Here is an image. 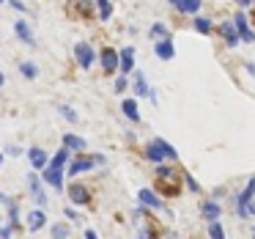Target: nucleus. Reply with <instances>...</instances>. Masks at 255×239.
<instances>
[{
  "instance_id": "ea45409f",
  "label": "nucleus",
  "mask_w": 255,
  "mask_h": 239,
  "mask_svg": "<svg viewBox=\"0 0 255 239\" xmlns=\"http://www.w3.org/2000/svg\"><path fill=\"white\" fill-rule=\"evenodd\" d=\"M239 6H250V3H253V0H236Z\"/></svg>"
},
{
  "instance_id": "c756f323",
  "label": "nucleus",
  "mask_w": 255,
  "mask_h": 239,
  "mask_svg": "<svg viewBox=\"0 0 255 239\" xmlns=\"http://www.w3.org/2000/svg\"><path fill=\"white\" fill-rule=\"evenodd\" d=\"M184 182H187V187H189V190H192V193H200V184H198V182H195V179H192V176H189V173H187V176H184Z\"/></svg>"
},
{
  "instance_id": "7c9ffc66",
  "label": "nucleus",
  "mask_w": 255,
  "mask_h": 239,
  "mask_svg": "<svg viewBox=\"0 0 255 239\" xmlns=\"http://www.w3.org/2000/svg\"><path fill=\"white\" fill-rule=\"evenodd\" d=\"M124 88H127V74H121V77L116 80V91H118V94H121Z\"/></svg>"
},
{
  "instance_id": "dca6fc26",
  "label": "nucleus",
  "mask_w": 255,
  "mask_h": 239,
  "mask_svg": "<svg viewBox=\"0 0 255 239\" xmlns=\"http://www.w3.org/2000/svg\"><path fill=\"white\" fill-rule=\"evenodd\" d=\"M154 52H156V58H159V61H170V58L176 55V50H173V41H170V36H167V39H162L159 44L154 47Z\"/></svg>"
},
{
  "instance_id": "2f4dec72",
  "label": "nucleus",
  "mask_w": 255,
  "mask_h": 239,
  "mask_svg": "<svg viewBox=\"0 0 255 239\" xmlns=\"http://www.w3.org/2000/svg\"><path fill=\"white\" fill-rule=\"evenodd\" d=\"M8 3L14 6V11H28V6H25L22 0H8Z\"/></svg>"
},
{
  "instance_id": "2eb2a0df",
  "label": "nucleus",
  "mask_w": 255,
  "mask_h": 239,
  "mask_svg": "<svg viewBox=\"0 0 255 239\" xmlns=\"http://www.w3.org/2000/svg\"><path fill=\"white\" fill-rule=\"evenodd\" d=\"M137 201L143 206H148V209H162V198L156 193H151V190H140L137 193Z\"/></svg>"
},
{
  "instance_id": "423d86ee",
  "label": "nucleus",
  "mask_w": 255,
  "mask_h": 239,
  "mask_svg": "<svg viewBox=\"0 0 255 239\" xmlns=\"http://www.w3.org/2000/svg\"><path fill=\"white\" fill-rule=\"evenodd\" d=\"M94 165H96V160H94V157H85V154H80L77 160H72V162H69V176H80V173L91 171Z\"/></svg>"
},
{
  "instance_id": "7ed1b4c3",
  "label": "nucleus",
  "mask_w": 255,
  "mask_h": 239,
  "mask_svg": "<svg viewBox=\"0 0 255 239\" xmlns=\"http://www.w3.org/2000/svg\"><path fill=\"white\" fill-rule=\"evenodd\" d=\"M74 58H77V66L83 69V72H91V66H94V61H96V52L91 50V44L80 41V44L74 47Z\"/></svg>"
},
{
  "instance_id": "79ce46f5",
  "label": "nucleus",
  "mask_w": 255,
  "mask_h": 239,
  "mask_svg": "<svg viewBox=\"0 0 255 239\" xmlns=\"http://www.w3.org/2000/svg\"><path fill=\"white\" fill-rule=\"evenodd\" d=\"M3 162H6V157H3V154H0V168H3Z\"/></svg>"
},
{
  "instance_id": "9b49d317",
  "label": "nucleus",
  "mask_w": 255,
  "mask_h": 239,
  "mask_svg": "<svg viewBox=\"0 0 255 239\" xmlns=\"http://www.w3.org/2000/svg\"><path fill=\"white\" fill-rule=\"evenodd\" d=\"M28 162H30V168H33V171H44V165H47L50 160H47V151H44V149L33 146V149L28 151Z\"/></svg>"
},
{
  "instance_id": "37998d69",
  "label": "nucleus",
  "mask_w": 255,
  "mask_h": 239,
  "mask_svg": "<svg viewBox=\"0 0 255 239\" xmlns=\"http://www.w3.org/2000/svg\"><path fill=\"white\" fill-rule=\"evenodd\" d=\"M253 234H255V226H253Z\"/></svg>"
},
{
  "instance_id": "bb28decb",
  "label": "nucleus",
  "mask_w": 255,
  "mask_h": 239,
  "mask_svg": "<svg viewBox=\"0 0 255 239\" xmlns=\"http://www.w3.org/2000/svg\"><path fill=\"white\" fill-rule=\"evenodd\" d=\"M200 11V0H184L181 14H198Z\"/></svg>"
},
{
  "instance_id": "1a4fd4ad",
  "label": "nucleus",
  "mask_w": 255,
  "mask_h": 239,
  "mask_svg": "<svg viewBox=\"0 0 255 239\" xmlns=\"http://www.w3.org/2000/svg\"><path fill=\"white\" fill-rule=\"evenodd\" d=\"M41 184H44V179H39L36 173H30V176H28L30 195L36 198V204H39V206H44V204H47V195H44V190H41Z\"/></svg>"
},
{
  "instance_id": "393cba45",
  "label": "nucleus",
  "mask_w": 255,
  "mask_h": 239,
  "mask_svg": "<svg viewBox=\"0 0 255 239\" xmlns=\"http://www.w3.org/2000/svg\"><path fill=\"white\" fill-rule=\"evenodd\" d=\"M50 234H52V237H58V239H63V237H72V228L63 226V223H58V226L50 228Z\"/></svg>"
},
{
  "instance_id": "6e6552de",
  "label": "nucleus",
  "mask_w": 255,
  "mask_h": 239,
  "mask_svg": "<svg viewBox=\"0 0 255 239\" xmlns=\"http://www.w3.org/2000/svg\"><path fill=\"white\" fill-rule=\"evenodd\" d=\"M69 201H72V204H77V206L91 204L88 187H83V184H69Z\"/></svg>"
},
{
  "instance_id": "58836bf2",
  "label": "nucleus",
  "mask_w": 255,
  "mask_h": 239,
  "mask_svg": "<svg viewBox=\"0 0 255 239\" xmlns=\"http://www.w3.org/2000/svg\"><path fill=\"white\" fill-rule=\"evenodd\" d=\"M244 69H247L250 74H255V63H244Z\"/></svg>"
},
{
  "instance_id": "f704fd0d",
  "label": "nucleus",
  "mask_w": 255,
  "mask_h": 239,
  "mask_svg": "<svg viewBox=\"0 0 255 239\" xmlns=\"http://www.w3.org/2000/svg\"><path fill=\"white\" fill-rule=\"evenodd\" d=\"M63 215H66L69 220H80V215H77V212H72V209H66V212H63Z\"/></svg>"
},
{
  "instance_id": "a211bd4d",
  "label": "nucleus",
  "mask_w": 255,
  "mask_h": 239,
  "mask_svg": "<svg viewBox=\"0 0 255 239\" xmlns=\"http://www.w3.org/2000/svg\"><path fill=\"white\" fill-rule=\"evenodd\" d=\"M220 204H214V201H206L203 206H200V215L206 217V220H220Z\"/></svg>"
},
{
  "instance_id": "b1692460",
  "label": "nucleus",
  "mask_w": 255,
  "mask_h": 239,
  "mask_svg": "<svg viewBox=\"0 0 255 239\" xmlns=\"http://www.w3.org/2000/svg\"><path fill=\"white\" fill-rule=\"evenodd\" d=\"M58 113H61V116L66 118L69 124H77V121H80V118H77V113H74L69 105H58Z\"/></svg>"
},
{
  "instance_id": "412c9836",
  "label": "nucleus",
  "mask_w": 255,
  "mask_h": 239,
  "mask_svg": "<svg viewBox=\"0 0 255 239\" xmlns=\"http://www.w3.org/2000/svg\"><path fill=\"white\" fill-rule=\"evenodd\" d=\"M63 146L72 151H85V140L80 135H63Z\"/></svg>"
},
{
  "instance_id": "9d476101",
  "label": "nucleus",
  "mask_w": 255,
  "mask_h": 239,
  "mask_svg": "<svg viewBox=\"0 0 255 239\" xmlns=\"http://www.w3.org/2000/svg\"><path fill=\"white\" fill-rule=\"evenodd\" d=\"M25 223H28L30 231H41V228L47 226V215H44V209H30L28 215H25Z\"/></svg>"
},
{
  "instance_id": "f257e3e1",
  "label": "nucleus",
  "mask_w": 255,
  "mask_h": 239,
  "mask_svg": "<svg viewBox=\"0 0 255 239\" xmlns=\"http://www.w3.org/2000/svg\"><path fill=\"white\" fill-rule=\"evenodd\" d=\"M66 160H69V149L63 146V149L58 151V154L44 165V173H41V179H44V184H50L52 190H63V176H66Z\"/></svg>"
},
{
  "instance_id": "473e14b6",
  "label": "nucleus",
  "mask_w": 255,
  "mask_h": 239,
  "mask_svg": "<svg viewBox=\"0 0 255 239\" xmlns=\"http://www.w3.org/2000/svg\"><path fill=\"white\" fill-rule=\"evenodd\" d=\"M6 154H11V157H19V154H22V149H19V146H8V149H6Z\"/></svg>"
},
{
  "instance_id": "a19ab883",
  "label": "nucleus",
  "mask_w": 255,
  "mask_h": 239,
  "mask_svg": "<svg viewBox=\"0 0 255 239\" xmlns=\"http://www.w3.org/2000/svg\"><path fill=\"white\" fill-rule=\"evenodd\" d=\"M3 83H6V77H3V74H0V88H3Z\"/></svg>"
},
{
  "instance_id": "a18cd8bd",
  "label": "nucleus",
  "mask_w": 255,
  "mask_h": 239,
  "mask_svg": "<svg viewBox=\"0 0 255 239\" xmlns=\"http://www.w3.org/2000/svg\"><path fill=\"white\" fill-rule=\"evenodd\" d=\"M253 3H255V0H253Z\"/></svg>"
},
{
  "instance_id": "ddd939ff",
  "label": "nucleus",
  "mask_w": 255,
  "mask_h": 239,
  "mask_svg": "<svg viewBox=\"0 0 255 239\" xmlns=\"http://www.w3.org/2000/svg\"><path fill=\"white\" fill-rule=\"evenodd\" d=\"M220 33H222V39H225L228 47H236L239 41H242V36H239V30H236V25H233V22H222L220 25Z\"/></svg>"
},
{
  "instance_id": "f8f14e48",
  "label": "nucleus",
  "mask_w": 255,
  "mask_h": 239,
  "mask_svg": "<svg viewBox=\"0 0 255 239\" xmlns=\"http://www.w3.org/2000/svg\"><path fill=\"white\" fill-rule=\"evenodd\" d=\"M118 69H121L124 74H129L134 69V50L132 47H124V50L118 52Z\"/></svg>"
},
{
  "instance_id": "a878e982",
  "label": "nucleus",
  "mask_w": 255,
  "mask_h": 239,
  "mask_svg": "<svg viewBox=\"0 0 255 239\" xmlns=\"http://www.w3.org/2000/svg\"><path fill=\"white\" fill-rule=\"evenodd\" d=\"M209 237H214V239H222V237H225L220 220H209Z\"/></svg>"
},
{
  "instance_id": "4c0bfd02",
  "label": "nucleus",
  "mask_w": 255,
  "mask_h": 239,
  "mask_svg": "<svg viewBox=\"0 0 255 239\" xmlns=\"http://www.w3.org/2000/svg\"><path fill=\"white\" fill-rule=\"evenodd\" d=\"M247 212H250V215H255V198H253V201H250V204H247Z\"/></svg>"
},
{
  "instance_id": "6ab92c4d",
  "label": "nucleus",
  "mask_w": 255,
  "mask_h": 239,
  "mask_svg": "<svg viewBox=\"0 0 255 239\" xmlns=\"http://www.w3.org/2000/svg\"><path fill=\"white\" fill-rule=\"evenodd\" d=\"M19 74H22L25 80H36L39 77V66H36L33 61H22L19 63Z\"/></svg>"
},
{
  "instance_id": "4468645a",
  "label": "nucleus",
  "mask_w": 255,
  "mask_h": 239,
  "mask_svg": "<svg viewBox=\"0 0 255 239\" xmlns=\"http://www.w3.org/2000/svg\"><path fill=\"white\" fill-rule=\"evenodd\" d=\"M14 33H17V39H19V41H25L28 47H33V44H36L33 30H30V25H28V22H22V19H19V22L14 25Z\"/></svg>"
},
{
  "instance_id": "72a5a7b5",
  "label": "nucleus",
  "mask_w": 255,
  "mask_h": 239,
  "mask_svg": "<svg viewBox=\"0 0 255 239\" xmlns=\"http://www.w3.org/2000/svg\"><path fill=\"white\" fill-rule=\"evenodd\" d=\"M167 3H170V6L176 8V11H181V8H184V0H167Z\"/></svg>"
},
{
  "instance_id": "5701e85b",
  "label": "nucleus",
  "mask_w": 255,
  "mask_h": 239,
  "mask_svg": "<svg viewBox=\"0 0 255 239\" xmlns=\"http://www.w3.org/2000/svg\"><path fill=\"white\" fill-rule=\"evenodd\" d=\"M195 30H198V33H203V36H209V33H211V19L195 17Z\"/></svg>"
},
{
  "instance_id": "aec40b11",
  "label": "nucleus",
  "mask_w": 255,
  "mask_h": 239,
  "mask_svg": "<svg viewBox=\"0 0 255 239\" xmlns=\"http://www.w3.org/2000/svg\"><path fill=\"white\" fill-rule=\"evenodd\" d=\"M134 94H137V96H148L151 94V88H148V83H145V74L143 72H134Z\"/></svg>"
},
{
  "instance_id": "c85d7f7f",
  "label": "nucleus",
  "mask_w": 255,
  "mask_h": 239,
  "mask_svg": "<svg viewBox=\"0 0 255 239\" xmlns=\"http://www.w3.org/2000/svg\"><path fill=\"white\" fill-rule=\"evenodd\" d=\"M151 36H159V39H167V28L162 22H154V28H151Z\"/></svg>"
},
{
  "instance_id": "4be33fe9",
  "label": "nucleus",
  "mask_w": 255,
  "mask_h": 239,
  "mask_svg": "<svg viewBox=\"0 0 255 239\" xmlns=\"http://www.w3.org/2000/svg\"><path fill=\"white\" fill-rule=\"evenodd\" d=\"M8 220H11V228H14V231H19V228H22V223H19V206L14 204V201L8 204Z\"/></svg>"
},
{
  "instance_id": "39448f33",
  "label": "nucleus",
  "mask_w": 255,
  "mask_h": 239,
  "mask_svg": "<svg viewBox=\"0 0 255 239\" xmlns=\"http://www.w3.org/2000/svg\"><path fill=\"white\" fill-rule=\"evenodd\" d=\"M99 61H102L105 74H116L118 72V52L113 50V47H105V50L99 52Z\"/></svg>"
},
{
  "instance_id": "20e7f679",
  "label": "nucleus",
  "mask_w": 255,
  "mask_h": 239,
  "mask_svg": "<svg viewBox=\"0 0 255 239\" xmlns=\"http://www.w3.org/2000/svg\"><path fill=\"white\" fill-rule=\"evenodd\" d=\"M255 198V176L247 182V187L242 190V193L236 195V206H239V217H250V212H247V204Z\"/></svg>"
},
{
  "instance_id": "f03ea898",
  "label": "nucleus",
  "mask_w": 255,
  "mask_h": 239,
  "mask_svg": "<svg viewBox=\"0 0 255 239\" xmlns=\"http://www.w3.org/2000/svg\"><path fill=\"white\" fill-rule=\"evenodd\" d=\"M145 160H148V162H156V165H159V162H165V160L176 162V160H178V151L173 149L167 140L154 138L148 146H145Z\"/></svg>"
},
{
  "instance_id": "c9c22d12",
  "label": "nucleus",
  "mask_w": 255,
  "mask_h": 239,
  "mask_svg": "<svg viewBox=\"0 0 255 239\" xmlns=\"http://www.w3.org/2000/svg\"><path fill=\"white\" fill-rule=\"evenodd\" d=\"M83 237H85V239H96V231H94V228H85Z\"/></svg>"
},
{
  "instance_id": "c03bdc74",
  "label": "nucleus",
  "mask_w": 255,
  "mask_h": 239,
  "mask_svg": "<svg viewBox=\"0 0 255 239\" xmlns=\"http://www.w3.org/2000/svg\"><path fill=\"white\" fill-rule=\"evenodd\" d=\"M0 3H3V0H0Z\"/></svg>"
},
{
  "instance_id": "cd10ccee",
  "label": "nucleus",
  "mask_w": 255,
  "mask_h": 239,
  "mask_svg": "<svg viewBox=\"0 0 255 239\" xmlns=\"http://www.w3.org/2000/svg\"><path fill=\"white\" fill-rule=\"evenodd\" d=\"M96 3H99V17H102V19H110V14H113L110 0H96Z\"/></svg>"
},
{
  "instance_id": "f3484780",
  "label": "nucleus",
  "mask_w": 255,
  "mask_h": 239,
  "mask_svg": "<svg viewBox=\"0 0 255 239\" xmlns=\"http://www.w3.org/2000/svg\"><path fill=\"white\" fill-rule=\"evenodd\" d=\"M121 110H124V116H127L129 121H134V124L140 121V107H137V102H134V99H124L121 102Z\"/></svg>"
},
{
  "instance_id": "e433bc0d",
  "label": "nucleus",
  "mask_w": 255,
  "mask_h": 239,
  "mask_svg": "<svg viewBox=\"0 0 255 239\" xmlns=\"http://www.w3.org/2000/svg\"><path fill=\"white\" fill-rule=\"evenodd\" d=\"M0 204H6V206H8V204H11V198H8L6 193H0Z\"/></svg>"
},
{
  "instance_id": "0eeeda50",
  "label": "nucleus",
  "mask_w": 255,
  "mask_h": 239,
  "mask_svg": "<svg viewBox=\"0 0 255 239\" xmlns=\"http://www.w3.org/2000/svg\"><path fill=\"white\" fill-rule=\"evenodd\" d=\"M233 25H236V30H239V36H242V41H255V33L250 30V25H247V17H244V11H236L233 14Z\"/></svg>"
}]
</instances>
